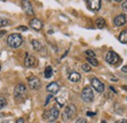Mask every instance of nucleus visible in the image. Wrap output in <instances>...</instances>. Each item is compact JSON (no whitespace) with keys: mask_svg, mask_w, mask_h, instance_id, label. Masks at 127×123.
<instances>
[{"mask_svg":"<svg viewBox=\"0 0 127 123\" xmlns=\"http://www.w3.org/2000/svg\"><path fill=\"white\" fill-rule=\"evenodd\" d=\"M23 43V37L19 33H12L7 38V44L11 48H19Z\"/></svg>","mask_w":127,"mask_h":123,"instance_id":"obj_1","label":"nucleus"},{"mask_svg":"<svg viewBox=\"0 0 127 123\" xmlns=\"http://www.w3.org/2000/svg\"><path fill=\"white\" fill-rule=\"evenodd\" d=\"M76 113V108L74 105L70 104L68 106H66V108H64V111L63 113V119L64 121H67L69 119H71Z\"/></svg>","mask_w":127,"mask_h":123,"instance_id":"obj_2","label":"nucleus"},{"mask_svg":"<svg viewBox=\"0 0 127 123\" xmlns=\"http://www.w3.org/2000/svg\"><path fill=\"white\" fill-rule=\"evenodd\" d=\"M81 99L85 103H91L94 100V93L90 87H85L81 92Z\"/></svg>","mask_w":127,"mask_h":123,"instance_id":"obj_3","label":"nucleus"},{"mask_svg":"<svg viewBox=\"0 0 127 123\" xmlns=\"http://www.w3.org/2000/svg\"><path fill=\"white\" fill-rule=\"evenodd\" d=\"M59 112H60V111H59V109L57 108H52L50 110L45 111V113L43 114V117L46 118L48 121L53 122V121H55V120L58 118Z\"/></svg>","mask_w":127,"mask_h":123,"instance_id":"obj_4","label":"nucleus"},{"mask_svg":"<svg viewBox=\"0 0 127 123\" xmlns=\"http://www.w3.org/2000/svg\"><path fill=\"white\" fill-rule=\"evenodd\" d=\"M28 83H29V86L30 88L32 90H38L41 86V83H40V80L39 78H37L36 76H31L28 79Z\"/></svg>","mask_w":127,"mask_h":123,"instance_id":"obj_5","label":"nucleus"},{"mask_svg":"<svg viewBox=\"0 0 127 123\" xmlns=\"http://www.w3.org/2000/svg\"><path fill=\"white\" fill-rule=\"evenodd\" d=\"M106 61L111 64H116L119 62V56L115 52L110 51V52H108V54L106 56Z\"/></svg>","mask_w":127,"mask_h":123,"instance_id":"obj_6","label":"nucleus"},{"mask_svg":"<svg viewBox=\"0 0 127 123\" xmlns=\"http://www.w3.org/2000/svg\"><path fill=\"white\" fill-rule=\"evenodd\" d=\"M26 92H27V88L24 84H18L16 87H15V97L18 100V98H24L25 95H26Z\"/></svg>","mask_w":127,"mask_h":123,"instance_id":"obj_7","label":"nucleus"},{"mask_svg":"<svg viewBox=\"0 0 127 123\" xmlns=\"http://www.w3.org/2000/svg\"><path fill=\"white\" fill-rule=\"evenodd\" d=\"M91 85L96 91L99 93H103L105 90V85L97 78H92L91 79Z\"/></svg>","mask_w":127,"mask_h":123,"instance_id":"obj_8","label":"nucleus"},{"mask_svg":"<svg viewBox=\"0 0 127 123\" xmlns=\"http://www.w3.org/2000/svg\"><path fill=\"white\" fill-rule=\"evenodd\" d=\"M101 1L100 0H89L87 1V4H88V8L91 10V11H94V12H98L101 8Z\"/></svg>","mask_w":127,"mask_h":123,"instance_id":"obj_9","label":"nucleus"},{"mask_svg":"<svg viewBox=\"0 0 127 123\" xmlns=\"http://www.w3.org/2000/svg\"><path fill=\"white\" fill-rule=\"evenodd\" d=\"M127 22L126 16L123 15V14H120V15L116 16L113 20V24L115 27H121L123 25H125Z\"/></svg>","mask_w":127,"mask_h":123,"instance_id":"obj_10","label":"nucleus"},{"mask_svg":"<svg viewBox=\"0 0 127 123\" xmlns=\"http://www.w3.org/2000/svg\"><path fill=\"white\" fill-rule=\"evenodd\" d=\"M30 26L32 27V29L35 31H40L43 28V23L39 19H32L30 22Z\"/></svg>","mask_w":127,"mask_h":123,"instance_id":"obj_11","label":"nucleus"},{"mask_svg":"<svg viewBox=\"0 0 127 123\" xmlns=\"http://www.w3.org/2000/svg\"><path fill=\"white\" fill-rule=\"evenodd\" d=\"M46 89H47L48 92L51 93V94H56L60 91V85L57 82H52V83L48 84Z\"/></svg>","mask_w":127,"mask_h":123,"instance_id":"obj_12","label":"nucleus"},{"mask_svg":"<svg viewBox=\"0 0 127 123\" xmlns=\"http://www.w3.org/2000/svg\"><path fill=\"white\" fill-rule=\"evenodd\" d=\"M36 62V60H35V57L32 56V55H30V54H27L26 55V59H25V65L27 67H32L35 64Z\"/></svg>","mask_w":127,"mask_h":123,"instance_id":"obj_13","label":"nucleus"},{"mask_svg":"<svg viewBox=\"0 0 127 123\" xmlns=\"http://www.w3.org/2000/svg\"><path fill=\"white\" fill-rule=\"evenodd\" d=\"M23 9H24V11L27 13V15L32 16L34 14L33 9H32V6L30 1H23Z\"/></svg>","mask_w":127,"mask_h":123,"instance_id":"obj_14","label":"nucleus"},{"mask_svg":"<svg viewBox=\"0 0 127 123\" xmlns=\"http://www.w3.org/2000/svg\"><path fill=\"white\" fill-rule=\"evenodd\" d=\"M80 78H81V75H80L78 72H76V71H72V72H70L69 75H68L69 81H71V82H73V83L78 82L80 80Z\"/></svg>","mask_w":127,"mask_h":123,"instance_id":"obj_15","label":"nucleus"},{"mask_svg":"<svg viewBox=\"0 0 127 123\" xmlns=\"http://www.w3.org/2000/svg\"><path fill=\"white\" fill-rule=\"evenodd\" d=\"M118 39L121 43H127V29L124 30L123 31H121V33L119 34Z\"/></svg>","mask_w":127,"mask_h":123,"instance_id":"obj_16","label":"nucleus"},{"mask_svg":"<svg viewBox=\"0 0 127 123\" xmlns=\"http://www.w3.org/2000/svg\"><path fill=\"white\" fill-rule=\"evenodd\" d=\"M96 26H97V28H99V29L105 28V27H106V21H105V19H103V18L97 19V21H96Z\"/></svg>","mask_w":127,"mask_h":123,"instance_id":"obj_17","label":"nucleus"},{"mask_svg":"<svg viewBox=\"0 0 127 123\" xmlns=\"http://www.w3.org/2000/svg\"><path fill=\"white\" fill-rule=\"evenodd\" d=\"M52 75H53V69L50 65H48L44 70V76H45V78H50Z\"/></svg>","mask_w":127,"mask_h":123,"instance_id":"obj_18","label":"nucleus"},{"mask_svg":"<svg viewBox=\"0 0 127 123\" xmlns=\"http://www.w3.org/2000/svg\"><path fill=\"white\" fill-rule=\"evenodd\" d=\"M32 44L33 48H34V50H36V51H40L42 49V45L38 40H32Z\"/></svg>","mask_w":127,"mask_h":123,"instance_id":"obj_19","label":"nucleus"},{"mask_svg":"<svg viewBox=\"0 0 127 123\" xmlns=\"http://www.w3.org/2000/svg\"><path fill=\"white\" fill-rule=\"evenodd\" d=\"M87 62L91 64V65H93V66H98L99 65V62L97 59L95 58H87Z\"/></svg>","mask_w":127,"mask_h":123,"instance_id":"obj_20","label":"nucleus"},{"mask_svg":"<svg viewBox=\"0 0 127 123\" xmlns=\"http://www.w3.org/2000/svg\"><path fill=\"white\" fill-rule=\"evenodd\" d=\"M6 105H7V101H6V99L3 98V97H0V109L4 108Z\"/></svg>","mask_w":127,"mask_h":123,"instance_id":"obj_21","label":"nucleus"},{"mask_svg":"<svg viewBox=\"0 0 127 123\" xmlns=\"http://www.w3.org/2000/svg\"><path fill=\"white\" fill-rule=\"evenodd\" d=\"M81 67H82V69L84 70V71H90L91 70V66L88 64V63H83L82 65H81Z\"/></svg>","mask_w":127,"mask_h":123,"instance_id":"obj_22","label":"nucleus"},{"mask_svg":"<svg viewBox=\"0 0 127 123\" xmlns=\"http://www.w3.org/2000/svg\"><path fill=\"white\" fill-rule=\"evenodd\" d=\"M8 20L7 19H4V18H1L0 17V27H5L6 25H8Z\"/></svg>","mask_w":127,"mask_h":123,"instance_id":"obj_23","label":"nucleus"},{"mask_svg":"<svg viewBox=\"0 0 127 123\" xmlns=\"http://www.w3.org/2000/svg\"><path fill=\"white\" fill-rule=\"evenodd\" d=\"M85 54L88 56V58H94L95 57V53L92 51V50H87L85 52Z\"/></svg>","mask_w":127,"mask_h":123,"instance_id":"obj_24","label":"nucleus"},{"mask_svg":"<svg viewBox=\"0 0 127 123\" xmlns=\"http://www.w3.org/2000/svg\"><path fill=\"white\" fill-rule=\"evenodd\" d=\"M122 9H123V11L127 12V1H124L122 3Z\"/></svg>","mask_w":127,"mask_h":123,"instance_id":"obj_25","label":"nucleus"},{"mask_svg":"<svg viewBox=\"0 0 127 123\" xmlns=\"http://www.w3.org/2000/svg\"><path fill=\"white\" fill-rule=\"evenodd\" d=\"M75 123H88L85 119H83V118H78L76 121H75Z\"/></svg>","mask_w":127,"mask_h":123,"instance_id":"obj_26","label":"nucleus"},{"mask_svg":"<svg viewBox=\"0 0 127 123\" xmlns=\"http://www.w3.org/2000/svg\"><path fill=\"white\" fill-rule=\"evenodd\" d=\"M18 30H19V31H28V28H27V27H24V26H22V27H19V28H18Z\"/></svg>","mask_w":127,"mask_h":123,"instance_id":"obj_27","label":"nucleus"},{"mask_svg":"<svg viewBox=\"0 0 127 123\" xmlns=\"http://www.w3.org/2000/svg\"><path fill=\"white\" fill-rule=\"evenodd\" d=\"M52 97H53L52 95H49V96H48V97H47V100H46V102H45V106H47L48 103H49V101H50V100L52 99Z\"/></svg>","mask_w":127,"mask_h":123,"instance_id":"obj_28","label":"nucleus"},{"mask_svg":"<svg viewBox=\"0 0 127 123\" xmlns=\"http://www.w3.org/2000/svg\"><path fill=\"white\" fill-rule=\"evenodd\" d=\"M24 122H25V119L24 118H18L16 121V123H24Z\"/></svg>","mask_w":127,"mask_h":123,"instance_id":"obj_29","label":"nucleus"},{"mask_svg":"<svg viewBox=\"0 0 127 123\" xmlns=\"http://www.w3.org/2000/svg\"><path fill=\"white\" fill-rule=\"evenodd\" d=\"M96 114V112H92V111H88L87 112V115L88 116H93V115H95Z\"/></svg>","mask_w":127,"mask_h":123,"instance_id":"obj_30","label":"nucleus"},{"mask_svg":"<svg viewBox=\"0 0 127 123\" xmlns=\"http://www.w3.org/2000/svg\"><path fill=\"white\" fill-rule=\"evenodd\" d=\"M121 70H122L123 72H127V65H124V66L121 68Z\"/></svg>","mask_w":127,"mask_h":123,"instance_id":"obj_31","label":"nucleus"},{"mask_svg":"<svg viewBox=\"0 0 127 123\" xmlns=\"http://www.w3.org/2000/svg\"><path fill=\"white\" fill-rule=\"evenodd\" d=\"M5 33H6V31H0V36H3Z\"/></svg>","mask_w":127,"mask_h":123,"instance_id":"obj_32","label":"nucleus"},{"mask_svg":"<svg viewBox=\"0 0 127 123\" xmlns=\"http://www.w3.org/2000/svg\"><path fill=\"white\" fill-rule=\"evenodd\" d=\"M115 123H126V120H119V121H116Z\"/></svg>","mask_w":127,"mask_h":123,"instance_id":"obj_33","label":"nucleus"},{"mask_svg":"<svg viewBox=\"0 0 127 123\" xmlns=\"http://www.w3.org/2000/svg\"><path fill=\"white\" fill-rule=\"evenodd\" d=\"M122 89H124L125 91H127V86H126V85H123V86H122Z\"/></svg>","mask_w":127,"mask_h":123,"instance_id":"obj_34","label":"nucleus"},{"mask_svg":"<svg viewBox=\"0 0 127 123\" xmlns=\"http://www.w3.org/2000/svg\"><path fill=\"white\" fill-rule=\"evenodd\" d=\"M110 88H111V91H113V92H114V93H116V91H115V90H114V89H113V87H111H111H110Z\"/></svg>","mask_w":127,"mask_h":123,"instance_id":"obj_35","label":"nucleus"},{"mask_svg":"<svg viewBox=\"0 0 127 123\" xmlns=\"http://www.w3.org/2000/svg\"><path fill=\"white\" fill-rule=\"evenodd\" d=\"M101 123H107V122H106L105 120H102V122H101Z\"/></svg>","mask_w":127,"mask_h":123,"instance_id":"obj_36","label":"nucleus"},{"mask_svg":"<svg viewBox=\"0 0 127 123\" xmlns=\"http://www.w3.org/2000/svg\"><path fill=\"white\" fill-rule=\"evenodd\" d=\"M0 71H1V64H0Z\"/></svg>","mask_w":127,"mask_h":123,"instance_id":"obj_37","label":"nucleus"},{"mask_svg":"<svg viewBox=\"0 0 127 123\" xmlns=\"http://www.w3.org/2000/svg\"><path fill=\"white\" fill-rule=\"evenodd\" d=\"M1 116H2V114H1V113H0V117H1Z\"/></svg>","mask_w":127,"mask_h":123,"instance_id":"obj_38","label":"nucleus"},{"mask_svg":"<svg viewBox=\"0 0 127 123\" xmlns=\"http://www.w3.org/2000/svg\"><path fill=\"white\" fill-rule=\"evenodd\" d=\"M126 100H127V97H126Z\"/></svg>","mask_w":127,"mask_h":123,"instance_id":"obj_39","label":"nucleus"}]
</instances>
